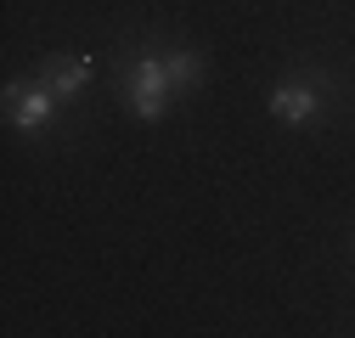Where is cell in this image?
Wrapping results in <instances>:
<instances>
[{
    "instance_id": "1",
    "label": "cell",
    "mask_w": 355,
    "mask_h": 338,
    "mask_svg": "<svg viewBox=\"0 0 355 338\" xmlns=\"http://www.w3.org/2000/svg\"><path fill=\"white\" fill-rule=\"evenodd\" d=\"M169 96H175V84H169V68H164V57H136L130 62V113L136 118H158L164 107H169Z\"/></svg>"
},
{
    "instance_id": "2",
    "label": "cell",
    "mask_w": 355,
    "mask_h": 338,
    "mask_svg": "<svg viewBox=\"0 0 355 338\" xmlns=\"http://www.w3.org/2000/svg\"><path fill=\"white\" fill-rule=\"evenodd\" d=\"M57 91L46 79H34V84H6V113H12V124L17 130H46L51 124V113H57Z\"/></svg>"
},
{
    "instance_id": "3",
    "label": "cell",
    "mask_w": 355,
    "mask_h": 338,
    "mask_svg": "<svg viewBox=\"0 0 355 338\" xmlns=\"http://www.w3.org/2000/svg\"><path fill=\"white\" fill-rule=\"evenodd\" d=\"M271 113H277L282 124H310V118L322 113L316 84H310V79H288V84H277V91H271Z\"/></svg>"
},
{
    "instance_id": "4",
    "label": "cell",
    "mask_w": 355,
    "mask_h": 338,
    "mask_svg": "<svg viewBox=\"0 0 355 338\" xmlns=\"http://www.w3.org/2000/svg\"><path fill=\"white\" fill-rule=\"evenodd\" d=\"M40 79L68 102V96H79L85 84H91V57H51L46 68H40Z\"/></svg>"
},
{
    "instance_id": "5",
    "label": "cell",
    "mask_w": 355,
    "mask_h": 338,
    "mask_svg": "<svg viewBox=\"0 0 355 338\" xmlns=\"http://www.w3.org/2000/svg\"><path fill=\"white\" fill-rule=\"evenodd\" d=\"M164 68H169L175 96H181V91H192V84L203 79V57H198V51H187V46H181V51H169V57H164Z\"/></svg>"
}]
</instances>
